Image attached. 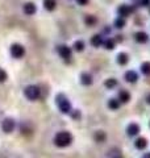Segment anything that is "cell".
Returning <instances> with one entry per match:
<instances>
[{
	"mask_svg": "<svg viewBox=\"0 0 150 158\" xmlns=\"http://www.w3.org/2000/svg\"><path fill=\"white\" fill-rule=\"evenodd\" d=\"M73 142V136L68 132H59L54 137V144L59 147H66Z\"/></svg>",
	"mask_w": 150,
	"mask_h": 158,
	"instance_id": "1",
	"label": "cell"
},
{
	"mask_svg": "<svg viewBox=\"0 0 150 158\" xmlns=\"http://www.w3.org/2000/svg\"><path fill=\"white\" fill-rule=\"evenodd\" d=\"M57 104H58V107H59V109H61V112L62 113H71V104H70V102L67 100V97L65 96V95H62V94H59L57 96Z\"/></svg>",
	"mask_w": 150,
	"mask_h": 158,
	"instance_id": "2",
	"label": "cell"
},
{
	"mask_svg": "<svg viewBox=\"0 0 150 158\" xmlns=\"http://www.w3.org/2000/svg\"><path fill=\"white\" fill-rule=\"evenodd\" d=\"M24 94L29 100H37L41 97V90L37 86H28L24 91Z\"/></svg>",
	"mask_w": 150,
	"mask_h": 158,
	"instance_id": "3",
	"label": "cell"
},
{
	"mask_svg": "<svg viewBox=\"0 0 150 158\" xmlns=\"http://www.w3.org/2000/svg\"><path fill=\"white\" fill-rule=\"evenodd\" d=\"M11 54H12L13 58H23L24 54H25V49H24L23 45L15 44L11 47Z\"/></svg>",
	"mask_w": 150,
	"mask_h": 158,
	"instance_id": "4",
	"label": "cell"
},
{
	"mask_svg": "<svg viewBox=\"0 0 150 158\" xmlns=\"http://www.w3.org/2000/svg\"><path fill=\"white\" fill-rule=\"evenodd\" d=\"M1 128L5 133H11V132L15 130L16 123L12 120V118H4V120H3V124H1Z\"/></svg>",
	"mask_w": 150,
	"mask_h": 158,
	"instance_id": "5",
	"label": "cell"
},
{
	"mask_svg": "<svg viewBox=\"0 0 150 158\" xmlns=\"http://www.w3.org/2000/svg\"><path fill=\"white\" fill-rule=\"evenodd\" d=\"M58 51H59L61 57H62L65 61H70V58H71V49H70L68 46H65V45H62V46H59Z\"/></svg>",
	"mask_w": 150,
	"mask_h": 158,
	"instance_id": "6",
	"label": "cell"
},
{
	"mask_svg": "<svg viewBox=\"0 0 150 158\" xmlns=\"http://www.w3.org/2000/svg\"><path fill=\"white\" fill-rule=\"evenodd\" d=\"M117 12H118V15H120V17H126V16H129V13L132 12V8L126 4H123L121 7H118Z\"/></svg>",
	"mask_w": 150,
	"mask_h": 158,
	"instance_id": "7",
	"label": "cell"
},
{
	"mask_svg": "<svg viewBox=\"0 0 150 158\" xmlns=\"http://www.w3.org/2000/svg\"><path fill=\"white\" fill-rule=\"evenodd\" d=\"M137 79H138V75H137L136 71H126L125 73V80L129 82V83H134V82H137Z\"/></svg>",
	"mask_w": 150,
	"mask_h": 158,
	"instance_id": "8",
	"label": "cell"
},
{
	"mask_svg": "<svg viewBox=\"0 0 150 158\" xmlns=\"http://www.w3.org/2000/svg\"><path fill=\"white\" fill-rule=\"evenodd\" d=\"M36 11H37V8H36V5H34L33 3H26V4L24 5V12H25L28 16L34 15Z\"/></svg>",
	"mask_w": 150,
	"mask_h": 158,
	"instance_id": "9",
	"label": "cell"
},
{
	"mask_svg": "<svg viewBox=\"0 0 150 158\" xmlns=\"http://www.w3.org/2000/svg\"><path fill=\"white\" fill-rule=\"evenodd\" d=\"M126 132H128V136H130V137L137 136L139 133V126L137 124H130L128 126V129H126Z\"/></svg>",
	"mask_w": 150,
	"mask_h": 158,
	"instance_id": "10",
	"label": "cell"
},
{
	"mask_svg": "<svg viewBox=\"0 0 150 158\" xmlns=\"http://www.w3.org/2000/svg\"><path fill=\"white\" fill-rule=\"evenodd\" d=\"M129 100H130V95H129L128 91H124V90H121L120 92H118V102L121 103H128Z\"/></svg>",
	"mask_w": 150,
	"mask_h": 158,
	"instance_id": "11",
	"label": "cell"
},
{
	"mask_svg": "<svg viewBox=\"0 0 150 158\" xmlns=\"http://www.w3.org/2000/svg\"><path fill=\"white\" fill-rule=\"evenodd\" d=\"M147 40H149V37L145 32H137L136 33V41L139 42V44H145Z\"/></svg>",
	"mask_w": 150,
	"mask_h": 158,
	"instance_id": "12",
	"label": "cell"
},
{
	"mask_svg": "<svg viewBox=\"0 0 150 158\" xmlns=\"http://www.w3.org/2000/svg\"><path fill=\"white\" fill-rule=\"evenodd\" d=\"M134 145H136L137 149L142 150V149H145V147L147 146V141H146V138H144V137H139V138H137V140H136Z\"/></svg>",
	"mask_w": 150,
	"mask_h": 158,
	"instance_id": "13",
	"label": "cell"
},
{
	"mask_svg": "<svg viewBox=\"0 0 150 158\" xmlns=\"http://www.w3.org/2000/svg\"><path fill=\"white\" fill-rule=\"evenodd\" d=\"M80 80H82V83H83L84 86H89V84L92 83V76L89 75V74L84 73V74H82Z\"/></svg>",
	"mask_w": 150,
	"mask_h": 158,
	"instance_id": "14",
	"label": "cell"
},
{
	"mask_svg": "<svg viewBox=\"0 0 150 158\" xmlns=\"http://www.w3.org/2000/svg\"><path fill=\"white\" fill-rule=\"evenodd\" d=\"M55 5H57L55 0H45L44 1V7H45V9H47V11L55 9Z\"/></svg>",
	"mask_w": 150,
	"mask_h": 158,
	"instance_id": "15",
	"label": "cell"
},
{
	"mask_svg": "<svg viewBox=\"0 0 150 158\" xmlns=\"http://www.w3.org/2000/svg\"><path fill=\"white\" fill-rule=\"evenodd\" d=\"M128 61H129V58H128V54H126V53H120V54L117 55V62L120 63V65H126Z\"/></svg>",
	"mask_w": 150,
	"mask_h": 158,
	"instance_id": "16",
	"label": "cell"
},
{
	"mask_svg": "<svg viewBox=\"0 0 150 158\" xmlns=\"http://www.w3.org/2000/svg\"><path fill=\"white\" fill-rule=\"evenodd\" d=\"M91 44L94 45V46H100V45L103 44V38H101V36L100 34H95L94 37L91 38Z\"/></svg>",
	"mask_w": 150,
	"mask_h": 158,
	"instance_id": "17",
	"label": "cell"
},
{
	"mask_svg": "<svg viewBox=\"0 0 150 158\" xmlns=\"http://www.w3.org/2000/svg\"><path fill=\"white\" fill-rule=\"evenodd\" d=\"M104 84H105V87H107V88L112 90V88H115V87L117 86V80H116V79H113V78H111V79H107Z\"/></svg>",
	"mask_w": 150,
	"mask_h": 158,
	"instance_id": "18",
	"label": "cell"
},
{
	"mask_svg": "<svg viewBox=\"0 0 150 158\" xmlns=\"http://www.w3.org/2000/svg\"><path fill=\"white\" fill-rule=\"evenodd\" d=\"M141 71L145 75H150V62H144L141 65Z\"/></svg>",
	"mask_w": 150,
	"mask_h": 158,
	"instance_id": "19",
	"label": "cell"
},
{
	"mask_svg": "<svg viewBox=\"0 0 150 158\" xmlns=\"http://www.w3.org/2000/svg\"><path fill=\"white\" fill-rule=\"evenodd\" d=\"M108 107H109L111 109H117V108L120 107V102H118L117 99H111L109 102H108Z\"/></svg>",
	"mask_w": 150,
	"mask_h": 158,
	"instance_id": "20",
	"label": "cell"
},
{
	"mask_svg": "<svg viewBox=\"0 0 150 158\" xmlns=\"http://www.w3.org/2000/svg\"><path fill=\"white\" fill-rule=\"evenodd\" d=\"M95 140H96V142H104L105 141V133L104 132H96V133H95Z\"/></svg>",
	"mask_w": 150,
	"mask_h": 158,
	"instance_id": "21",
	"label": "cell"
},
{
	"mask_svg": "<svg viewBox=\"0 0 150 158\" xmlns=\"http://www.w3.org/2000/svg\"><path fill=\"white\" fill-rule=\"evenodd\" d=\"M115 26H116V28H118V29L124 28V26H125V18H124V17H118L117 20L115 21Z\"/></svg>",
	"mask_w": 150,
	"mask_h": 158,
	"instance_id": "22",
	"label": "cell"
},
{
	"mask_svg": "<svg viewBox=\"0 0 150 158\" xmlns=\"http://www.w3.org/2000/svg\"><path fill=\"white\" fill-rule=\"evenodd\" d=\"M104 45H105V49H108V50H112V49H115V40H107V41L104 42Z\"/></svg>",
	"mask_w": 150,
	"mask_h": 158,
	"instance_id": "23",
	"label": "cell"
},
{
	"mask_svg": "<svg viewBox=\"0 0 150 158\" xmlns=\"http://www.w3.org/2000/svg\"><path fill=\"white\" fill-rule=\"evenodd\" d=\"M74 49H75L76 51H82V50L84 49V44H83V41H76L75 44H74Z\"/></svg>",
	"mask_w": 150,
	"mask_h": 158,
	"instance_id": "24",
	"label": "cell"
},
{
	"mask_svg": "<svg viewBox=\"0 0 150 158\" xmlns=\"http://www.w3.org/2000/svg\"><path fill=\"white\" fill-rule=\"evenodd\" d=\"M95 23H96V18H95L94 16H87L86 17V24L87 25H94Z\"/></svg>",
	"mask_w": 150,
	"mask_h": 158,
	"instance_id": "25",
	"label": "cell"
},
{
	"mask_svg": "<svg viewBox=\"0 0 150 158\" xmlns=\"http://www.w3.org/2000/svg\"><path fill=\"white\" fill-rule=\"evenodd\" d=\"M7 73H5L4 70H3V68H0V83H1V82H5L7 80Z\"/></svg>",
	"mask_w": 150,
	"mask_h": 158,
	"instance_id": "26",
	"label": "cell"
},
{
	"mask_svg": "<svg viewBox=\"0 0 150 158\" xmlns=\"http://www.w3.org/2000/svg\"><path fill=\"white\" fill-rule=\"evenodd\" d=\"M150 4V0H142V1H141V5H144V7H145V5H149Z\"/></svg>",
	"mask_w": 150,
	"mask_h": 158,
	"instance_id": "27",
	"label": "cell"
},
{
	"mask_svg": "<svg viewBox=\"0 0 150 158\" xmlns=\"http://www.w3.org/2000/svg\"><path fill=\"white\" fill-rule=\"evenodd\" d=\"M87 1H88V0H78V3H79V4H82V5L87 4Z\"/></svg>",
	"mask_w": 150,
	"mask_h": 158,
	"instance_id": "28",
	"label": "cell"
},
{
	"mask_svg": "<svg viewBox=\"0 0 150 158\" xmlns=\"http://www.w3.org/2000/svg\"><path fill=\"white\" fill-rule=\"evenodd\" d=\"M146 102H147V103H149V104H150V94L147 95V97H146Z\"/></svg>",
	"mask_w": 150,
	"mask_h": 158,
	"instance_id": "29",
	"label": "cell"
},
{
	"mask_svg": "<svg viewBox=\"0 0 150 158\" xmlns=\"http://www.w3.org/2000/svg\"><path fill=\"white\" fill-rule=\"evenodd\" d=\"M144 158H150V153H147V154L146 155H145V157Z\"/></svg>",
	"mask_w": 150,
	"mask_h": 158,
	"instance_id": "30",
	"label": "cell"
}]
</instances>
